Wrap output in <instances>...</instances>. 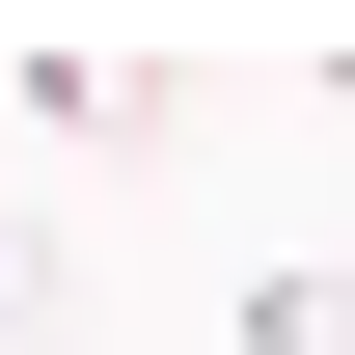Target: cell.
Here are the masks:
<instances>
[{"label": "cell", "mask_w": 355, "mask_h": 355, "mask_svg": "<svg viewBox=\"0 0 355 355\" xmlns=\"http://www.w3.org/2000/svg\"><path fill=\"white\" fill-rule=\"evenodd\" d=\"M328 110H355V55H328Z\"/></svg>", "instance_id": "277c9868"}, {"label": "cell", "mask_w": 355, "mask_h": 355, "mask_svg": "<svg viewBox=\"0 0 355 355\" xmlns=\"http://www.w3.org/2000/svg\"><path fill=\"white\" fill-rule=\"evenodd\" d=\"M55 301H83V246H55V219H0V328H55Z\"/></svg>", "instance_id": "3957f363"}, {"label": "cell", "mask_w": 355, "mask_h": 355, "mask_svg": "<svg viewBox=\"0 0 355 355\" xmlns=\"http://www.w3.org/2000/svg\"><path fill=\"white\" fill-rule=\"evenodd\" d=\"M219 328H246V355H355V273H246Z\"/></svg>", "instance_id": "7a4b0ae2"}, {"label": "cell", "mask_w": 355, "mask_h": 355, "mask_svg": "<svg viewBox=\"0 0 355 355\" xmlns=\"http://www.w3.org/2000/svg\"><path fill=\"white\" fill-rule=\"evenodd\" d=\"M0 110H28V137H83V164H137V137H164L191 83H164L137 28H55V55H0Z\"/></svg>", "instance_id": "6da1fadb"}]
</instances>
